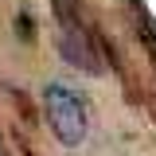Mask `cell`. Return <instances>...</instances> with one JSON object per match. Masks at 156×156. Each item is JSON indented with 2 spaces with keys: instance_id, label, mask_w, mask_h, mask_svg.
I'll use <instances>...</instances> for the list:
<instances>
[{
  "instance_id": "6da1fadb",
  "label": "cell",
  "mask_w": 156,
  "mask_h": 156,
  "mask_svg": "<svg viewBox=\"0 0 156 156\" xmlns=\"http://www.w3.org/2000/svg\"><path fill=\"white\" fill-rule=\"evenodd\" d=\"M43 109H47V121H51L55 136L66 148H78V144L86 140V133H90V113H86L82 94H74V90L62 86V82H51V86L43 90Z\"/></svg>"
},
{
  "instance_id": "7a4b0ae2",
  "label": "cell",
  "mask_w": 156,
  "mask_h": 156,
  "mask_svg": "<svg viewBox=\"0 0 156 156\" xmlns=\"http://www.w3.org/2000/svg\"><path fill=\"white\" fill-rule=\"evenodd\" d=\"M58 23H62V31H58L62 58H66L70 66H78V70H86V74H101V62H98V55L90 51L86 31H82L74 20H70V12H66V4H62V0H58Z\"/></svg>"
}]
</instances>
